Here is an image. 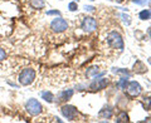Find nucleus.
Returning <instances> with one entry per match:
<instances>
[{"label":"nucleus","instance_id":"obj_1","mask_svg":"<svg viewBox=\"0 0 151 123\" xmlns=\"http://www.w3.org/2000/svg\"><path fill=\"white\" fill-rule=\"evenodd\" d=\"M37 77V73L35 70L33 68H24L19 74V83L22 84V86H29L34 82V79Z\"/></svg>","mask_w":151,"mask_h":123},{"label":"nucleus","instance_id":"obj_2","mask_svg":"<svg viewBox=\"0 0 151 123\" xmlns=\"http://www.w3.org/2000/svg\"><path fill=\"white\" fill-rule=\"evenodd\" d=\"M107 43L110 44V46H112L115 49H119V50L124 49V39L120 35V33H117V31H111L107 35Z\"/></svg>","mask_w":151,"mask_h":123},{"label":"nucleus","instance_id":"obj_3","mask_svg":"<svg viewBox=\"0 0 151 123\" xmlns=\"http://www.w3.org/2000/svg\"><path fill=\"white\" fill-rule=\"evenodd\" d=\"M25 109L30 116L34 117V116L40 114L42 111H43V107H42L39 101H37L34 98H30V99H28L25 103Z\"/></svg>","mask_w":151,"mask_h":123},{"label":"nucleus","instance_id":"obj_4","mask_svg":"<svg viewBox=\"0 0 151 123\" xmlns=\"http://www.w3.org/2000/svg\"><path fill=\"white\" fill-rule=\"evenodd\" d=\"M50 29L55 33H63L68 29V23L62 18H55L50 23Z\"/></svg>","mask_w":151,"mask_h":123},{"label":"nucleus","instance_id":"obj_5","mask_svg":"<svg viewBox=\"0 0 151 123\" xmlns=\"http://www.w3.org/2000/svg\"><path fill=\"white\" fill-rule=\"evenodd\" d=\"M82 29L86 31V33H92L97 29V21L96 19H93L91 16L88 18H84L83 21H82Z\"/></svg>","mask_w":151,"mask_h":123},{"label":"nucleus","instance_id":"obj_6","mask_svg":"<svg viewBox=\"0 0 151 123\" xmlns=\"http://www.w3.org/2000/svg\"><path fill=\"white\" fill-rule=\"evenodd\" d=\"M60 112H62V114L69 121H73L76 118V116H77V108L74 106H69V104L63 106L60 108Z\"/></svg>","mask_w":151,"mask_h":123},{"label":"nucleus","instance_id":"obj_7","mask_svg":"<svg viewBox=\"0 0 151 123\" xmlns=\"http://www.w3.org/2000/svg\"><path fill=\"white\" fill-rule=\"evenodd\" d=\"M126 91H127V93H129L131 97H137L139 94L141 93V91H142V88H141V86L137 82H135V80H134V82L127 83Z\"/></svg>","mask_w":151,"mask_h":123},{"label":"nucleus","instance_id":"obj_8","mask_svg":"<svg viewBox=\"0 0 151 123\" xmlns=\"http://www.w3.org/2000/svg\"><path fill=\"white\" fill-rule=\"evenodd\" d=\"M108 86V79L107 78H101V79H97L89 86V88L92 91H101V89H105Z\"/></svg>","mask_w":151,"mask_h":123},{"label":"nucleus","instance_id":"obj_9","mask_svg":"<svg viewBox=\"0 0 151 123\" xmlns=\"http://www.w3.org/2000/svg\"><path fill=\"white\" fill-rule=\"evenodd\" d=\"M73 89H65V91H62L59 94H58V97H57V103H60V102H67L69 101L70 98H72L73 96Z\"/></svg>","mask_w":151,"mask_h":123},{"label":"nucleus","instance_id":"obj_10","mask_svg":"<svg viewBox=\"0 0 151 123\" xmlns=\"http://www.w3.org/2000/svg\"><path fill=\"white\" fill-rule=\"evenodd\" d=\"M30 6L33 9H37V10L44 9V6H45V0H30Z\"/></svg>","mask_w":151,"mask_h":123},{"label":"nucleus","instance_id":"obj_11","mask_svg":"<svg viewBox=\"0 0 151 123\" xmlns=\"http://www.w3.org/2000/svg\"><path fill=\"white\" fill-rule=\"evenodd\" d=\"M40 96H42V98H43L44 101H47L48 103H53V102H54V96H53V93L49 92V91L42 92V93H40Z\"/></svg>","mask_w":151,"mask_h":123},{"label":"nucleus","instance_id":"obj_12","mask_svg":"<svg viewBox=\"0 0 151 123\" xmlns=\"http://www.w3.org/2000/svg\"><path fill=\"white\" fill-rule=\"evenodd\" d=\"M112 113H113L112 108L107 106V107H105V108H103V109L100 112V116L105 117V118H111V117H112Z\"/></svg>","mask_w":151,"mask_h":123},{"label":"nucleus","instance_id":"obj_13","mask_svg":"<svg viewBox=\"0 0 151 123\" xmlns=\"http://www.w3.org/2000/svg\"><path fill=\"white\" fill-rule=\"evenodd\" d=\"M129 121L130 119H129V116H127L126 112H121L119 114V117H117V119H116L117 123H125V122H129Z\"/></svg>","mask_w":151,"mask_h":123},{"label":"nucleus","instance_id":"obj_14","mask_svg":"<svg viewBox=\"0 0 151 123\" xmlns=\"http://www.w3.org/2000/svg\"><path fill=\"white\" fill-rule=\"evenodd\" d=\"M140 19H142V20H149V19H151V10H149V9L142 10L140 13Z\"/></svg>","mask_w":151,"mask_h":123},{"label":"nucleus","instance_id":"obj_15","mask_svg":"<svg viewBox=\"0 0 151 123\" xmlns=\"http://www.w3.org/2000/svg\"><path fill=\"white\" fill-rule=\"evenodd\" d=\"M112 72H113V73H116V74H124V75H126L127 78L130 77V73L127 72V70H125V69H120V68H113V69H112Z\"/></svg>","mask_w":151,"mask_h":123},{"label":"nucleus","instance_id":"obj_16","mask_svg":"<svg viewBox=\"0 0 151 123\" xmlns=\"http://www.w3.org/2000/svg\"><path fill=\"white\" fill-rule=\"evenodd\" d=\"M119 87H120L121 89H126V87H127V77H124V78L120 79Z\"/></svg>","mask_w":151,"mask_h":123},{"label":"nucleus","instance_id":"obj_17","mask_svg":"<svg viewBox=\"0 0 151 123\" xmlns=\"http://www.w3.org/2000/svg\"><path fill=\"white\" fill-rule=\"evenodd\" d=\"M144 104L149 111H151V98H144Z\"/></svg>","mask_w":151,"mask_h":123},{"label":"nucleus","instance_id":"obj_18","mask_svg":"<svg viewBox=\"0 0 151 123\" xmlns=\"http://www.w3.org/2000/svg\"><path fill=\"white\" fill-rule=\"evenodd\" d=\"M68 9H69L70 11H76V10H77V9H78V5H77V4H76L74 1H72V3H69Z\"/></svg>","mask_w":151,"mask_h":123},{"label":"nucleus","instance_id":"obj_19","mask_svg":"<svg viewBox=\"0 0 151 123\" xmlns=\"http://www.w3.org/2000/svg\"><path fill=\"white\" fill-rule=\"evenodd\" d=\"M5 58H6V51L3 48H0V63H1L3 60H5Z\"/></svg>","mask_w":151,"mask_h":123},{"label":"nucleus","instance_id":"obj_20","mask_svg":"<svg viewBox=\"0 0 151 123\" xmlns=\"http://www.w3.org/2000/svg\"><path fill=\"white\" fill-rule=\"evenodd\" d=\"M97 73H98V68L96 67V68H91V69H89L87 72V75H88V77H92L93 74H97Z\"/></svg>","mask_w":151,"mask_h":123},{"label":"nucleus","instance_id":"obj_21","mask_svg":"<svg viewBox=\"0 0 151 123\" xmlns=\"http://www.w3.org/2000/svg\"><path fill=\"white\" fill-rule=\"evenodd\" d=\"M47 15H60V13L58 10H49L47 11Z\"/></svg>","mask_w":151,"mask_h":123},{"label":"nucleus","instance_id":"obj_22","mask_svg":"<svg viewBox=\"0 0 151 123\" xmlns=\"http://www.w3.org/2000/svg\"><path fill=\"white\" fill-rule=\"evenodd\" d=\"M122 18H124V21L126 23L127 25L130 24V16H127V15H125V14H122Z\"/></svg>","mask_w":151,"mask_h":123},{"label":"nucleus","instance_id":"obj_23","mask_svg":"<svg viewBox=\"0 0 151 123\" xmlns=\"http://www.w3.org/2000/svg\"><path fill=\"white\" fill-rule=\"evenodd\" d=\"M147 1V0H134V3H136V4H139V5H144V4Z\"/></svg>","mask_w":151,"mask_h":123},{"label":"nucleus","instance_id":"obj_24","mask_svg":"<svg viewBox=\"0 0 151 123\" xmlns=\"http://www.w3.org/2000/svg\"><path fill=\"white\" fill-rule=\"evenodd\" d=\"M93 6H89V5H87V6H84V10H87V11H93Z\"/></svg>","mask_w":151,"mask_h":123},{"label":"nucleus","instance_id":"obj_25","mask_svg":"<svg viewBox=\"0 0 151 123\" xmlns=\"http://www.w3.org/2000/svg\"><path fill=\"white\" fill-rule=\"evenodd\" d=\"M149 34H150V36H151V28H149Z\"/></svg>","mask_w":151,"mask_h":123},{"label":"nucleus","instance_id":"obj_26","mask_svg":"<svg viewBox=\"0 0 151 123\" xmlns=\"http://www.w3.org/2000/svg\"><path fill=\"white\" fill-rule=\"evenodd\" d=\"M149 63H150V64H151V58H149Z\"/></svg>","mask_w":151,"mask_h":123},{"label":"nucleus","instance_id":"obj_27","mask_svg":"<svg viewBox=\"0 0 151 123\" xmlns=\"http://www.w3.org/2000/svg\"><path fill=\"white\" fill-rule=\"evenodd\" d=\"M150 5H151V0H150Z\"/></svg>","mask_w":151,"mask_h":123},{"label":"nucleus","instance_id":"obj_28","mask_svg":"<svg viewBox=\"0 0 151 123\" xmlns=\"http://www.w3.org/2000/svg\"><path fill=\"white\" fill-rule=\"evenodd\" d=\"M89 1H93V0H89Z\"/></svg>","mask_w":151,"mask_h":123},{"label":"nucleus","instance_id":"obj_29","mask_svg":"<svg viewBox=\"0 0 151 123\" xmlns=\"http://www.w3.org/2000/svg\"><path fill=\"white\" fill-rule=\"evenodd\" d=\"M76 1H77V0H76Z\"/></svg>","mask_w":151,"mask_h":123}]
</instances>
